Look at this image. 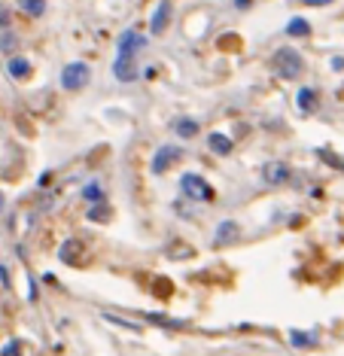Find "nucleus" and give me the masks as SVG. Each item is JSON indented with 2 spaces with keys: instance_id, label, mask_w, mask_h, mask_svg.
<instances>
[{
  "instance_id": "nucleus-1",
  "label": "nucleus",
  "mask_w": 344,
  "mask_h": 356,
  "mask_svg": "<svg viewBox=\"0 0 344 356\" xmlns=\"http://www.w3.org/2000/svg\"><path fill=\"white\" fill-rule=\"evenodd\" d=\"M271 67H275L277 76H284V80H296L301 70H305V61H301V55L293 46H280L277 52L271 55Z\"/></svg>"
},
{
  "instance_id": "nucleus-2",
  "label": "nucleus",
  "mask_w": 344,
  "mask_h": 356,
  "mask_svg": "<svg viewBox=\"0 0 344 356\" xmlns=\"http://www.w3.org/2000/svg\"><path fill=\"white\" fill-rule=\"evenodd\" d=\"M92 82V67L82 61H70L65 64V70H61V85H65L67 91H80L86 89V85Z\"/></svg>"
},
{
  "instance_id": "nucleus-3",
  "label": "nucleus",
  "mask_w": 344,
  "mask_h": 356,
  "mask_svg": "<svg viewBox=\"0 0 344 356\" xmlns=\"http://www.w3.org/2000/svg\"><path fill=\"white\" fill-rule=\"evenodd\" d=\"M180 189H183V195L192 198V201H210V198H214L210 183L205 180V177H198V174H183L180 177Z\"/></svg>"
},
{
  "instance_id": "nucleus-4",
  "label": "nucleus",
  "mask_w": 344,
  "mask_h": 356,
  "mask_svg": "<svg viewBox=\"0 0 344 356\" xmlns=\"http://www.w3.org/2000/svg\"><path fill=\"white\" fill-rule=\"evenodd\" d=\"M262 180L268 183V186H284V183L293 180V170L286 162H268V165L262 168Z\"/></svg>"
},
{
  "instance_id": "nucleus-5",
  "label": "nucleus",
  "mask_w": 344,
  "mask_h": 356,
  "mask_svg": "<svg viewBox=\"0 0 344 356\" xmlns=\"http://www.w3.org/2000/svg\"><path fill=\"white\" fill-rule=\"evenodd\" d=\"M177 159H180V149L174 146V144L159 146V149H156V155H152V165H150V168H152V174H165V170L171 168Z\"/></svg>"
},
{
  "instance_id": "nucleus-6",
  "label": "nucleus",
  "mask_w": 344,
  "mask_h": 356,
  "mask_svg": "<svg viewBox=\"0 0 344 356\" xmlns=\"http://www.w3.org/2000/svg\"><path fill=\"white\" fill-rule=\"evenodd\" d=\"M168 21H171V0H161V3L156 6V12H152V19H150L152 37H161V34L168 31Z\"/></svg>"
},
{
  "instance_id": "nucleus-7",
  "label": "nucleus",
  "mask_w": 344,
  "mask_h": 356,
  "mask_svg": "<svg viewBox=\"0 0 344 356\" xmlns=\"http://www.w3.org/2000/svg\"><path fill=\"white\" fill-rule=\"evenodd\" d=\"M146 49V37L137 31H125L122 37H119V55H131L135 58L137 52H144Z\"/></svg>"
},
{
  "instance_id": "nucleus-8",
  "label": "nucleus",
  "mask_w": 344,
  "mask_h": 356,
  "mask_svg": "<svg viewBox=\"0 0 344 356\" xmlns=\"http://www.w3.org/2000/svg\"><path fill=\"white\" fill-rule=\"evenodd\" d=\"M113 76H116L119 82H135L137 80L135 58H131V55H119L116 64H113Z\"/></svg>"
},
{
  "instance_id": "nucleus-9",
  "label": "nucleus",
  "mask_w": 344,
  "mask_h": 356,
  "mask_svg": "<svg viewBox=\"0 0 344 356\" xmlns=\"http://www.w3.org/2000/svg\"><path fill=\"white\" fill-rule=\"evenodd\" d=\"M174 134H177V137H183V140L198 137V119H192V116H177V119H174Z\"/></svg>"
},
{
  "instance_id": "nucleus-10",
  "label": "nucleus",
  "mask_w": 344,
  "mask_h": 356,
  "mask_svg": "<svg viewBox=\"0 0 344 356\" xmlns=\"http://www.w3.org/2000/svg\"><path fill=\"white\" fill-rule=\"evenodd\" d=\"M207 146L214 149L216 155H229V153H231V146H235V144H231V137H229V134L214 131V134H210V137H207Z\"/></svg>"
},
{
  "instance_id": "nucleus-11",
  "label": "nucleus",
  "mask_w": 344,
  "mask_h": 356,
  "mask_svg": "<svg viewBox=\"0 0 344 356\" xmlns=\"http://www.w3.org/2000/svg\"><path fill=\"white\" fill-rule=\"evenodd\" d=\"M241 234V225L238 223H222L220 229H216V238H214V244L216 247H222V244H231V241Z\"/></svg>"
},
{
  "instance_id": "nucleus-12",
  "label": "nucleus",
  "mask_w": 344,
  "mask_h": 356,
  "mask_svg": "<svg viewBox=\"0 0 344 356\" xmlns=\"http://www.w3.org/2000/svg\"><path fill=\"white\" fill-rule=\"evenodd\" d=\"M6 70H10L16 80H25V76H31V61H27V58H10Z\"/></svg>"
},
{
  "instance_id": "nucleus-13",
  "label": "nucleus",
  "mask_w": 344,
  "mask_h": 356,
  "mask_svg": "<svg viewBox=\"0 0 344 356\" xmlns=\"http://www.w3.org/2000/svg\"><path fill=\"white\" fill-rule=\"evenodd\" d=\"M296 104H299V110H301V113H311V110H314V104H317V91H314V89H299Z\"/></svg>"
},
{
  "instance_id": "nucleus-14",
  "label": "nucleus",
  "mask_w": 344,
  "mask_h": 356,
  "mask_svg": "<svg viewBox=\"0 0 344 356\" xmlns=\"http://www.w3.org/2000/svg\"><path fill=\"white\" fill-rule=\"evenodd\" d=\"M76 256H80V244H76V241H65V244H61V250H58V259L65 262V265H73Z\"/></svg>"
},
{
  "instance_id": "nucleus-15",
  "label": "nucleus",
  "mask_w": 344,
  "mask_h": 356,
  "mask_svg": "<svg viewBox=\"0 0 344 356\" xmlns=\"http://www.w3.org/2000/svg\"><path fill=\"white\" fill-rule=\"evenodd\" d=\"M286 34H290V37H311V25H308L305 19H290Z\"/></svg>"
},
{
  "instance_id": "nucleus-16",
  "label": "nucleus",
  "mask_w": 344,
  "mask_h": 356,
  "mask_svg": "<svg viewBox=\"0 0 344 356\" xmlns=\"http://www.w3.org/2000/svg\"><path fill=\"white\" fill-rule=\"evenodd\" d=\"M19 6H22L27 16H34V19H40L46 12V0H19Z\"/></svg>"
},
{
  "instance_id": "nucleus-17",
  "label": "nucleus",
  "mask_w": 344,
  "mask_h": 356,
  "mask_svg": "<svg viewBox=\"0 0 344 356\" xmlns=\"http://www.w3.org/2000/svg\"><path fill=\"white\" fill-rule=\"evenodd\" d=\"M290 341H293V347H314L317 344V335H308V332H301V329H293Z\"/></svg>"
},
{
  "instance_id": "nucleus-18",
  "label": "nucleus",
  "mask_w": 344,
  "mask_h": 356,
  "mask_svg": "<svg viewBox=\"0 0 344 356\" xmlns=\"http://www.w3.org/2000/svg\"><path fill=\"white\" fill-rule=\"evenodd\" d=\"M150 320H152V323H159V326H165V329H180V326H186V323H180V320H171V317H161V314H152Z\"/></svg>"
},
{
  "instance_id": "nucleus-19",
  "label": "nucleus",
  "mask_w": 344,
  "mask_h": 356,
  "mask_svg": "<svg viewBox=\"0 0 344 356\" xmlns=\"http://www.w3.org/2000/svg\"><path fill=\"white\" fill-rule=\"evenodd\" d=\"M110 323H116V326H122V329H128V332H140V326L137 323H128V320H122V317H113V314H107Z\"/></svg>"
},
{
  "instance_id": "nucleus-20",
  "label": "nucleus",
  "mask_w": 344,
  "mask_h": 356,
  "mask_svg": "<svg viewBox=\"0 0 344 356\" xmlns=\"http://www.w3.org/2000/svg\"><path fill=\"white\" fill-rule=\"evenodd\" d=\"M82 195H86V198H89V201H98V198H101V195H104V192H101V186H98V183H89V186H86V189H82Z\"/></svg>"
},
{
  "instance_id": "nucleus-21",
  "label": "nucleus",
  "mask_w": 344,
  "mask_h": 356,
  "mask_svg": "<svg viewBox=\"0 0 344 356\" xmlns=\"http://www.w3.org/2000/svg\"><path fill=\"white\" fill-rule=\"evenodd\" d=\"M19 351H22V341H10V344L0 351V356H19Z\"/></svg>"
},
{
  "instance_id": "nucleus-22",
  "label": "nucleus",
  "mask_w": 344,
  "mask_h": 356,
  "mask_svg": "<svg viewBox=\"0 0 344 356\" xmlns=\"http://www.w3.org/2000/svg\"><path fill=\"white\" fill-rule=\"evenodd\" d=\"M12 46H16V37H12V34H6V37L0 40V49H6V52H10Z\"/></svg>"
},
{
  "instance_id": "nucleus-23",
  "label": "nucleus",
  "mask_w": 344,
  "mask_h": 356,
  "mask_svg": "<svg viewBox=\"0 0 344 356\" xmlns=\"http://www.w3.org/2000/svg\"><path fill=\"white\" fill-rule=\"evenodd\" d=\"M301 3H305V6H329L332 0H301Z\"/></svg>"
},
{
  "instance_id": "nucleus-24",
  "label": "nucleus",
  "mask_w": 344,
  "mask_h": 356,
  "mask_svg": "<svg viewBox=\"0 0 344 356\" xmlns=\"http://www.w3.org/2000/svg\"><path fill=\"white\" fill-rule=\"evenodd\" d=\"M0 283H3V287H10V271H6V265H0Z\"/></svg>"
},
{
  "instance_id": "nucleus-25",
  "label": "nucleus",
  "mask_w": 344,
  "mask_h": 356,
  "mask_svg": "<svg viewBox=\"0 0 344 356\" xmlns=\"http://www.w3.org/2000/svg\"><path fill=\"white\" fill-rule=\"evenodd\" d=\"M332 70H344V58H341V55H335V58H332Z\"/></svg>"
},
{
  "instance_id": "nucleus-26",
  "label": "nucleus",
  "mask_w": 344,
  "mask_h": 356,
  "mask_svg": "<svg viewBox=\"0 0 344 356\" xmlns=\"http://www.w3.org/2000/svg\"><path fill=\"white\" fill-rule=\"evenodd\" d=\"M250 3H253V0H235V6H238V10H247Z\"/></svg>"
},
{
  "instance_id": "nucleus-27",
  "label": "nucleus",
  "mask_w": 344,
  "mask_h": 356,
  "mask_svg": "<svg viewBox=\"0 0 344 356\" xmlns=\"http://www.w3.org/2000/svg\"><path fill=\"white\" fill-rule=\"evenodd\" d=\"M0 25H3V27L10 25V16H6V10H0Z\"/></svg>"
},
{
  "instance_id": "nucleus-28",
  "label": "nucleus",
  "mask_w": 344,
  "mask_h": 356,
  "mask_svg": "<svg viewBox=\"0 0 344 356\" xmlns=\"http://www.w3.org/2000/svg\"><path fill=\"white\" fill-rule=\"evenodd\" d=\"M3 204H6V198H3V192H0V210H3Z\"/></svg>"
}]
</instances>
